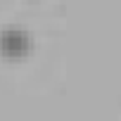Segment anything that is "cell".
<instances>
[{"mask_svg":"<svg viewBox=\"0 0 121 121\" xmlns=\"http://www.w3.org/2000/svg\"><path fill=\"white\" fill-rule=\"evenodd\" d=\"M33 50V38L22 26L0 29V55L7 59H22Z\"/></svg>","mask_w":121,"mask_h":121,"instance_id":"cell-1","label":"cell"}]
</instances>
